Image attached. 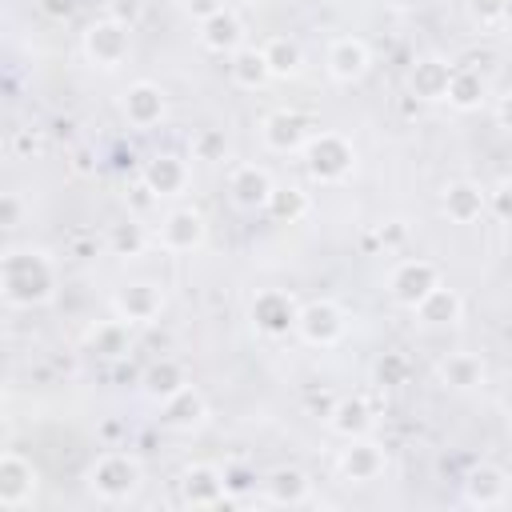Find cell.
<instances>
[{"mask_svg": "<svg viewBox=\"0 0 512 512\" xmlns=\"http://www.w3.org/2000/svg\"><path fill=\"white\" fill-rule=\"evenodd\" d=\"M200 44L208 48V52H236V48H244V20L232 12V8H224V12H216V16H208L204 24H200Z\"/></svg>", "mask_w": 512, "mask_h": 512, "instance_id": "cell-27", "label": "cell"}, {"mask_svg": "<svg viewBox=\"0 0 512 512\" xmlns=\"http://www.w3.org/2000/svg\"><path fill=\"white\" fill-rule=\"evenodd\" d=\"M132 48V28L116 16H100L84 28V56L96 68H120Z\"/></svg>", "mask_w": 512, "mask_h": 512, "instance_id": "cell-4", "label": "cell"}, {"mask_svg": "<svg viewBox=\"0 0 512 512\" xmlns=\"http://www.w3.org/2000/svg\"><path fill=\"white\" fill-rule=\"evenodd\" d=\"M504 4L508 0H468V16L476 24H504Z\"/></svg>", "mask_w": 512, "mask_h": 512, "instance_id": "cell-38", "label": "cell"}, {"mask_svg": "<svg viewBox=\"0 0 512 512\" xmlns=\"http://www.w3.org/2000/svg\"><path fill=\"white\" fill-rule=\"evenodd\" d=\"M120 112H124V120H128L132 128H156V124L168 116V96H164L160 84L136 80V84H128V92H124V100H120Z\"/></svg>", "mask_w": 512, "mask_h": 512, "instance_id": "cell-15", "label": "cell"}, {"mask_svg": "<svg viewBox=\"0 0 512 512\" xmlns=\"http://www.w3.org/2000/svg\"><path fill=\"white\" fill-rule=\"evenodd\" d=\"M140 384H144V392H148L152 400H168V396H176V392L188 384V372H184V364H180V360L160 356V360H152V364L144 368Z\"/></svg>", "mask_w": 512, "mask_h": 512, "instance_id": "cell-29", "label": "cell"}, {"mask_svg": "<svg viewBox=\"0 0 512 512\" xmlns=\"http://www.w3.org/2000/svg\"><path fill=\"white\" fill-rule=\"evenodd\" d=\"M508 480H512V464H508Z\"/></svg>", "mask_w": 512, "mask_h": 512, "instance_id": "cell-50", "label": "cell"}, {"mask_svg": "<svg viewBox=\"0 0 512 512\" xmlns=\"http://www.w3.org/2000/svg\"><path fill=\"white\" fill-rule=\"evenodd\" d=\"M36 488H40L36 464L20 452H4L0 456V508H8V512L28 508L36 500Z\"/></svg>", "mask_w": 512, "mask_h": 512, "instance_id": "cell-9", "label": "cell"}, {"mask_svg": "<svg viewBox=\"0 0 512 512\" xmlns=\"http://www.w3.org/2000/svg\"><path fill=\"white\" fill-rule=\"evenodd\" d=\"M484 96H488V80H484V72L480 68H452V80H448V104L456 108V112H472V108H480L484 104Z\"/></svg>", "mask_w": 512, "mask_h": 512, "instance_id": "cell-30", "label": "cell"}, {"mask_svg": "<svg viewBox=\"0 0 512 512\" xmlns=\"http://www.w3.org/2000/svg\"><path fill=\"white\" fill-rule=\"evenodd\" d=\"M40 152H44L40 128H16V136H12V156H16V160H32V156H40Z\"/></svg>", "mask_w": 512, "mask_h": 512, "instance_id": "cell-36", "label": "cell"}, {"mask_svg": "<svg viewBox=\"0 0 512 512\" xmlns=\"http://www.w3.org/2000/svg\"><path fill=\"white\" fill-rule=\"evenodd\" d=\"M324 64H328V76H332L336 84H356V80H364V72L372 68V48H368L360 36H336V40L328 44Z\"/></svg>", "mask_w": 512, "mask_h": 512, "instance_id": "cell-14", "label": "cell"}, {"mask_svg": "<svg viewBox=\"0 0 512 512\" xmlns=\"http://www.w3.org/2000/svg\"><path fill=\"white\" fill-rule=\"evenodd\" d=\"M108 248H112L116 256H140V248H144V232H140V224H132V220L112 224V232H108Z\"/></svg>", "mask_w": 512, "mask_h": 512, "instance_id": "cell-35", "label": "cell"}, {"mask_svg": "<svg viewBox=\"0 0 512 512\" xmlns=\"http://www.w3.org/2000/svg\"><path fill=\"white\" fill-rule=\"evenodd\" d=\"M208 420V396L192 384H184L176 396L160 400V424L168 432H196Z\"/></svg>", "mask_w": 512, "mask_h": 512, "instance_id": "cell-18", "label": "cell"}, {"mask_svg": "<svg viewBox=\"0 0 512 512\" xmlns=\"http://www.w3.org/2000/svg\"><path fill=\"white\" fill-rule=\"evenodd\" d=\"M344 332H348V312H344L336 300L320 296V300L300 304L296 336H300L304 344H312V348H332V344H336Z\"/></svg>", "mask_w": 512, "mask_h": 512, "instance_id": "cell-6", "label": "cell"}, {"mask_svg": "<svg viewBox=\"0 0 512 512\" xmlns=\"http://www.w3.org/2000/svg\"><path fill=\"white\" fill-rule=\"evenodd\" d=\"M440 208H444V216L452 224H476L484 216V208H488V192L480 184H472V180H452V184H444Z\"/></svg>", "mask_w": 512, "mask_h": 512, "instance_id": "cell-21", "label": "cell"}, {"mask_svg": "<svg viewBox=\"0 0 512 512\" xmlns=\"http://www.w3.org/2000/svg\"><path fill=\"white\" fill-rule=\"evenodd\" d=\"M236 4H244V8H252V4H260V0H236Z\"/></svg>", "mask_w": 512, "mask_h": 512, "instance_id": "cell-48", "label": "cell"}, {"mask_svg": "<svg viewBox=\"0 0 512 512\" xmlns=\"http://www.w3.org/2000/svg\"><path fill=\"white\" fill-rule=\"evenodd\" d=\"M84 348L100 360H124L132 352V324L128 320H100L84 332Z\"/></svg>", "mask_w": 512, "mask_h": 512, "instance_id": "cell-24", "label": "cell"}, {"mask_svg": "<svg viewBox=\"0 0 512 512\" xmlns=\"http://www.w3.org/2000/svg\"><path fill=\"white\" fill-rule=\"evenodd\" d=\"M260 48H264V60H268V68H272L276 80H292V76H300V68H304V48H300L296 36L276 32V36H268Z\"/></svg>", "mask_w": 512, "mask_h": 512, "instance_id": "cell-28", "label": "cell"}, {"mask_svg": "<svg viewBox=\"0 0 512 512\" xmlns=\"http://www.w3.org/2000/svg\"><path fill=\"white\" fill-rule=\"evenodd\" d=\"M60 272L44 248L12 244L0 256V296L8 308H40L56 296Z\"/></svg>", "mask_w": 512, "mask_h": 512, "instance_id": "cell-1", "label": "cell"}, {"mask_svg": "<svg viewBox=\"0 0 512 512\" xmlns=\"http://www.w3.org/2000/svg\"><path fill=\"white\" fill-rule=\"evenodd\" d=\"M496 120H500V128H508V132H512V92H504V96H500V104H496Z\"/></svg>", "mask_w": 512, "mask_h": 512, "instance_id": "cell-44", "label": "cell"}, {"mask_svg": "<svg viewBox=\"0 0 512 512\" xmlns=\"http://www.w3.org/2000/svg\"><path fill=\"white\" fill-rule=\"evenodd\" d=\"M272 192H276V180H272V172L260 168V164H236V168L228 172V196H232V204L244 208V212H264L268 200H272Z\"/></svg>", "mask_w": 512, "mask_h": 512, "instance_id": "cell-13", "label": "cell"}, {"mask_svg": "<svg viewBox=\"0 0 512 512\" xmlns=\"http://www.w3.org/2000/svg\"><path fill=\"white\" fill-rule=\"evenodd\" d=\"M308 496H312V480H308V472L296 468V464H280V468H272V472L264 476V500H268V504H288V508H296V504H308Z\"/></svg>", "mask_w": 512, "mask_h": 512, "instance_id": "cell-23", "label": "cell"}, {"mask_svg": "<svg viewBox=\"0 0 512 512\" xmlns=\"http://www.w3.org/2000/svg\"><path fill=\"white\" fill-rule=\"evenodd\" d=\"M508 488H512V480H508V468H500V464H476L464 476V500L476 504V508L504 504L508 500Z\"/></svg>", "mask_w": 512, "mask_h": 512, "instance_id": "cell-20", "label": "cell"}, {"mask_svg": "<svg viewBox=\"0 0 512 512\" xmlns=\"http://www.w3.org/2000/svg\"><path fill=\"white\" fill-rule=\"evenodd\" d=\"M140 180H144V188H148L156 200H172V196H180V192L188 188V160L176 156V152H156V156L144 164Z\"/></svg>", "mask_w": 512, "mask_h": 512, "instance_id": "cell-17", "label": "cell"}, {"mask_svg": "<svg viewBox=\"0 0 512 512\" xmlns=\"http://www.w3.org/2000/svg\"><path fill=\"white\" fill-rule=\"evenodd\" d=\"M180 8H184V16H192L196 24H204L208 16H216V12H224L228 4H224V0H180Z\"/></svg>", "mask_w": 512, "mask_h": 512, "instance_id": "cell-40", "label": "cell"}, {"mask_svg": "<svg viewBox=\"0 0 512 512\" xmlns=\"http://www.w3.org/2000/svg\"><path fill=\"white\" fill-rule=\"evenodd\" d=\"M248 320L256 332L264 336H288L296 332V320H300V300L288 292V288H264L252 296L248 304Z\"/></svg>", "mask_w": 512, "mask_h": 512, "instance_id": "cell-5", "label": "cell"}, {"mask_svg": "<svg viewBox=\"0 0 512 512\" xmlns=\"http://www.w3.org/2000/svg\"><path fill=\"white\" fill-rule=\"evenodd\" d=\"M440 284V268L424 256H408V260H396L392 272H388V296L400 304V308H416L432 288Z\"/></svg>", "mask_w": 512, "mask_h": 512, "instance_id": "cell-7", "label": "cell"}, {"mask_svg": "<svg viewBox=\"0 0 512 512\" xmlns=\"http://www.w3.org/2000/svg\"><path fill=\"white\" fill-rule=\"evenodd\" d=\"M448 80H452V64L444 56H420L408 68V92L416 100H424V104L448 100Z\"/></svg>", "mask_w": 512, "mask_h": 512, "instance_id": "cell-19", "label": "cell"}, {"mask_svg": "<svg viewBox=\"0 0 512 512\" xmlns=\"http://www.w3.org/2000/svg\"><path fill=\"white\" fill-rule=\"evenodd\" d=\"M412 316H416L424 328H452V324H460V316H464V296L440 280V284L412 308Z\"/></svg>", "mask_w": 512, "mask_h": 512, "instance_id": "cell-22", "label": "cell"}, {"mask_svg": "<svg viewBox=\"0 0 512 512\" xmlns=\"http://www.w3.org/2000/svg\"><path fill=\"white\" fill-rule=\"evenodd\" d=\"M224 480H228V496H244L256 488V476L248 468H224Z\"/></svg>", "mask_w": 512, "mask_h": 512, "instance_id": "cell-41", "label": "cell"}, {"mask_svg": "<svg viewBox=\"0 0 512 512\" xmlns=\"http://www.w3.org/2000/svg\"><path fill=\"white\" fill-rule=\"evenodd\" d=\"M508 436H512V416H508Z\"/></svg>", "mask_w": 512, "mask_h": 512, "instance_id": "cell-49", "label": "cell"}, {"mask_svg": "<svg viewBox=\"0 0 512 512\" xmlns=\"http://www.w3.org/2000/svg\"><path fill=\"white\" fill-rule=\"evenodd\" d=\"M312 120L304 116V112H292V108H276V112H268L264 120H260V140H264V148L268 152H280V156H288V152H304V144L312 140Z\"/></svg>", "mask_w": 512, "mask_h": 512, "instance_id": "cell-8", "label": "cell"}, {"mask_svg": "<svg viewBox=\"0 0 512 512\" xmlns=\"http://www.w3.org/2000/svg\"><path fill=\"white\" fill-rule=\"evenodd\" d=\"M208 240V224L196 208H172L160 220V248L164 252H196Z\"/></svg>", "mask_w": 512, "mask_h": 512, "instance_id": "cell-16", "label": "cell"}, {"mask_svg": "<svg viewBox=\"0 0 512 512\" xmlns=\"http://www.w3.org/2000/svg\"><path fill=\"white\" fill-rule=\"evenodd\" d=\"M504 24H512V0L504 4Z\"/></svg>", "mask_w": 512, "mask_h": 512, "instance_id": "cell-47", "label": "cell"}, {"mask_svg": "<svg viewBox=\"0 0 512 512\" xmlns=\"http://www.w3.org/2000/svg\"><path fill=\"white\" fill-rule=\"evenodd\" d=\"M376 244H380L384 252L404 248V244H408V220H384V224L376 228Z\"/></svg>", "mask_w": 512, "mask_h": 512, "instance_id": "cell-37", "label": "cell"}, {"mask_svg": "<svg viewBox=\"0 0 512 512\" xmlns=\"http://www.w3.org/2000/svg\"><path fill=\"white\" fill-rule=\"evenodd\" d=\"M144 484V464L132 452H100L88 468V492L104 504H124L140 492Z\"/></svg>", "mask_w": 512, "mask_h": 512, "instance_id": "cell-2", "label": "cell"}, {"mask_svg": "<svg viewBox=\"0 0 512 512\" xmlns=\"http://www.w3.org/2000/svg\"><path fill=\"white\" fill-rule=\"evenodd\" d=\"M328 428L340 436V440H352V436H368V428H372V404L364 400V396H340V400H332V408H328Z\"/></svg>", "mask_w": 512, "mask_h": 512, "instance_id": "cell-25", "label": "cell"}, {"mask_svg": "<svg viewBox=\"0 0 512 512\" xmlns=\"http://www.w3.org/2000/svg\"><path fill=\"white\" fill-rule=\"evenodd\" d=\"M188 148H192V160L220 164V160L228 156V132H224V128H200V132L188 140Z\"/></svg>", "mask_w": 512, "mask_h": 512, "instance_id": "cell-33", "label": "cell"}, {"mask_svg": "<svg viewBox=\"0 0 512 512\" xmlns=\"http://www.w3.org/2000/svg\"><path fill=\"white\" fill-rule=\"evenodd\" d=\"M164 304H168V296H164V288L152 284V280H128V284H120L116 296H112L116 316L128 320V324H152V320L164 312Z\"/></svg>", "mask_w": 512, "mask_h": 512, "instance_id": "cell-10", "label": "cell"}, {"mask_svg": "<svg viewBox=\"0 0 512 512\" xmlns=\"http://www.w3.org/2000/svg\"><path fill=\"white\" fill-rule=\"evenodd\" d=\"M408 372H412V364H408V356H404V352H384V356L372 364V380H376L380 388L408 384Z\"/></svg>", "mask_w": 512, "mask_h": 512, "instance_id": "cell-34", "label": "cell"}, {"mask_svg": "<svg viewBox=\"0 0 512 512\" xmlns=\"http://www.w3.org/2000/svg\"><path fill=\"white\" fill-rule=\"evenodd\" d=\"M20 212H24V208H20V196H16V192H4V196H0V224H4V228H16V224H20Z\"/></svg>", "mask_w": 512, "mask_h": 512, "instance_id": "cell-42", "label": "cell"}, {"mask_svg": "<svg viewBox=\"0 0 512 512\" xmlns=\"http://www.w3.org/2000/svg\"><path fill=\"white\" fill-rule=\"evenodd\" d=\"M76 8V0H40V12L52 16V20H68Z\"/></svg>", "mask_w": 512, "mask_h": 512, "instance_id": "cell-43", "label": "cell"}, {"mask_svg": "<svg viewBox=\"0 0 512 512\" xmlns=\"http://www.w3.org/2000/svg\"><path fill=\"white\" fill-rule=\"evenodd\" d=\"M72 168H76V172H88V168H92V152H88V148H76Z\"/></svg>", "mask_w": 512, "mask_h": 512, "instance_id": "cell-45", "label": "cell"}, {"mask_svg": "<svg viewBox=\"0 0 512 512\" xmlns=\"http://www.w3.org/2000/svg\"><path fill=\"white\" fill-rule=\"evenodd\" d=\"M488 208H492V212H496L504 224H512V180H500V184L492 188Z\"/></svg>", "mask_w": 512, "mask_h": 512, "instance_id": "cell-39", "label": "cell"}, {"mask_svg": "<svg viewBox=\"0 0 512 512\" xmlns=\"http://www.w3.org/2000/svg\"><path fill=\"white\" fill-rule=\"evenodd\" d=\"M436 372H440V384L452 392H472V388H484L488 380V368L476 352H448Z\"/></svg>", "mask_w": 512, "mask_h": 512, "instance_id": "cell-26", "label": "cell"}, {"mask_svg": "<svg viewBox=\"0 0 512 512\" xmlns=\"http://www.w3.org/2000/svg\"><path fill=\"white\" fill-rule=\"evenodd\" d=\"M228 72H232V80H236L240 88H248V92L264 88V84L272 80V68H268V60H264V48H252V44H244V48L232 52Z\"/></svg>", "mask_w": 512, "mask_h": 512, "instance_id": "cell-31", "label": "cell"}, {"mask_svg": "<svg viewBox=\"0 0 512 512\" xmlns=\"http://www.w3.org/2000/svg\"><path fill=\"white\" fill-rule=\"evenodd\" d=\"M304 168H308L312 180L336 184V180H344L356 168V148H352V140L344 132L316 128L312 140L304 144Z\"/></svg>", "mask_w": 512, "mask_h": 512, "instance_id": "cell-3", "label": "cell"}, {"mask_svg": "<svg viewBox=\"0 0 512 512\" xmlns=\"http://www.w3.org/2000/svg\"><path fill=\"white\" fill-rule=\"evenodd\" d=\"M384 468H388V452H384V444H376L372 436H352L348 448H340V460H336V472H340L348 484H368V480H376Z\"/></svg>", "mask_w": 512, "mask_h": 512, "instance_id": "cell-12", "label": "cell"}, {"mask_svg": "<svg viewBox=\"0 0 512 512\" xmlns=\"http://www.w3.org/2000/svg\"><path fill=\"white\" fill-rule=\"evenodd\" d=\"M308 208H312V200H308L304 188H296V184H276V192H272V200H268L264 212H268L272 220H280V224H296V220L308 216Z\"/></svg>", "mask_w": 512, "mask_h": 512, "instance_id": "cell-32", "label": "cell"}, {"mask_svg": "<svg viewBox=\"0 0 512 512\" xmlns=\"http://www.w3.org/2000/svg\"><path fill=\"white\" fill-rule=\"evenodd\" d=\"M388 8H396V12H412V8H420L424 0H384Z\"/></svg>", "mask_w": 512, "mask_h": 512, "instance_id": "cell-46", "label": "cell"}, {"mask_svg": "<svg viewBox=\"0 0 512 512\" xmlns=\"http://www.w3.org/2000/svg\"><path fill=\"white\" fill-rule=\"evenodd\" d=\"M176 488L188 508H216L228 500V480H224V468L216 464H188L176 476Z\"/></svg>", "mask_w": 512, "mask_h": 512, "instance_id": "cell-11", "label": "cell"}]
</instances>
